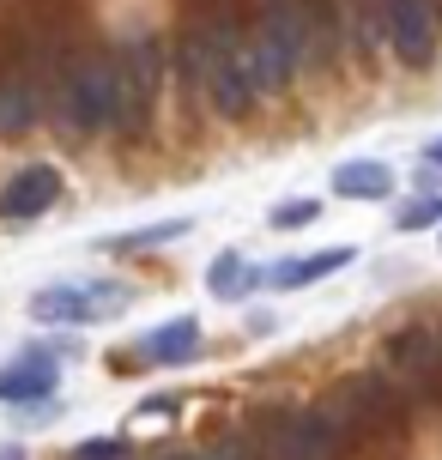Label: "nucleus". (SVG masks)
<instances>
[{"mask_svg": "<svg viewBox=\"0 0 442 460\" xmlns=\"http://www.w3.org/2000/svg\"><path fill=\"white\" fill-rule=\"evenodd\" d=\"M55 121H61L73 139L121 128V121H128V92H121L116 61H103V55L73 61V67L61 73V85H55Z\"/></svg>", "mask_w": 442, "mask_h": 460, "instance_id": "f257e3e1", "label": "nucleus"}, {"mask_svg": "<svg viewBox=\"0 0 442 460\" xmlns=\"http://www.w3.org/2000/svg\"><path fill=\"white\" fill-rule=\"evenodd\" d=\"M309 49H315V24L303 13L297 0H267V13H261L255 37H249V55H255V73H261V92L273 97L285 92L297 67L309 61Z\"/></svg>", "mask_w": 442, "mask_h": 460, "instance_id": "f03ea898", "label": "nucleus"}, {"mask_svg": "<svg viewBox=\"0 0 442 460\" xmlns=\"http://www.w3.org/2000/svg\"><path fill=\"white\" fill-rule=\"evenodd\" d=\"M121 309H128L121 285H55V291L31 297V322L67 327V322H103V315H121Z\"/></svg>", "mask_w": 442, "mask_h": 460, "instance_id": "7ed1b4c3", "label": "nucleus"}, {"mask_svg": "<svg viewBox=\"0 0 442 460\" xmlns=\"http://www.w3.org/2000/svg\"><path fill=\"white\" fill-rule=\"evenodd\" d=\"M382 19H388V49H394L400 67H430L437 61L442 19L430 0H382Z\"/></svg>", "mask_w": 442, "mask_h": 460, "instance_id": "20e7f679", "label": "nucleus"}, {"mask_svg": "<svg viewBox=\"0 0 442 460\" xmlns=\"http://www.w3.org/2000/svg\"><path fill=\"white\" fill-rule=\"evenodd\" d=\"M261 73H255V55H249V43H236L218 67H212V79H207V103H212V115L218 121H243V115L261 103Z\"/></svg>", "mask_w": 442, "mask_h": 460, "instance_id": "39448f33", "label": "nucleus"}, {"mask_svg": "<svg viewBox=\"0 0 442 460\" xmlns=\"http://www.w3.org/2000/svg\"><path fill=\"white\" fill-rule=\"evenodd\" d=\"M55 200H61V170L55 164H24L19 176L0 188V218L24 225V218H43Z\"/></svg>", "mask_w": 442, "mask_h": 460, "instance_id": "423d86ee", "label": "nucleus"}, {"mask_svg": "<svg viewBox=\"0 0 442 460\" xmlns=\"http://www.w3.org/2000/svg\"><path fill=\"white\" fill-rule=\"evenodd\" d=\"M55 358L49 351H24V358H13V364L0 369V406H43V400H55Z\"/></svg>", "mask_w": 442, "mask_h": 460, "instance_id": "0eeeda50", "label": "nucleus"}, {"mask_svg": "<svg viewBox=\"0 0 442 460\" xmlns=\"http://www.w3.org/2000/svg\"><path fill=\"white\" fill-rule=\"evenodd\" d=\"M231 49H236V31H231V24H200V31H188L182 55H176V73H182L188 92H207L212 67H218Z\"/></svg>", "mask_w": 442, "mask_h": 460, "instance_id": "6e6552de", "label": "nucleus"}, {"mask_svg": "<svg viewBox=\"0 0 442 460\" xmlns=\"http://www.w3.org/2000/svg\"><path fill=\"white\" fill-rule=\"evenodd\" d=\"M333 194L340 200H388L394 194V170L382 158H346V164H333Z\"/></svg>", "mask_w": 442, "mask_h": 460, "instance_id": "1a4fd4ad", "label": "nucleus"}, {"mask_svg": "<svg viewBox=\"0 0 442 460\" xmlns=\"http://www.w3.org/2000/svg\"><path fill=\"white\" fill-rule=\"evenodd\" d=\"M121 67V92H128V110H140L152 103V92H158V67H164V49L152 43V37H140V43H128V55L116 61Z\"/></svg>", "mask_w": 442, "mask_h": 460, "instance_id": "9d476101", "label": "nucleus"}, {"mask_svg": "<svg viewBox=\"0 0 442 460\" xmlns=\"http://www.w3.org/2000/svg\"><path fill=\"white\" fill-rule=\"evenodd\" d=\"M207 285H212V297H218V303H243V297H255L261 285H267V267H255L249 254L225 249V254L207 267Z\"/></svg>", "mask_w": 442, "mask_h": 460, "instance_id": "9b49d317", "label": "nucleus"}, {"mask_svg": "<svg viewBox=\"0 0 442 460\" xmlns=\"http://www.w3.org/2000/svg\"><path fill=\"white\" fill-rule=\"evenodd\" d=\"M340 267H351V249H315V254H297V261H273L267 267V285L273 291H303V285L340 273Z\"/></svg>", "mask_w": 442, "mask_h": 460, "instance_id": "f8f14e48", "label": "nucleus"}, {"mask_svg": "<svg viewBox=\"0 0 442 460\" xmlns=\"http://www.w3.org/2000/svg\"><path fill=\"white\" fill-rule=\"evenodd\" d=\"M194 351H200V322H194V315H176V322L152 327V333L140 340L146 364H188Z\"/></svg>", "mask_w": 442, "mask_h": 460, "instance_id": "ddd939ff", "label": "nucleus"}, {"mask_svg": "<svg viewBox=\"0 0 442 460\" xmlns=\"http://www.w3.org/2000/svg\"><path fill=\"white\" fill-rule=\"evenodd\" d=\"M333 430H340V412H327V406H322V412L285 424V430H279V455L285 460H322L327 442H333Z\"/></svg>", "mask_w": 442, "mask_h": 460, "instance_id": "4468645a", "label": "nucleus"}, {"mask_svg": "<svg viewBox=\"0 0 442 460\" xmlns=\"http://www.w3.org/2000/svg\"><path fill=\"white\" fill-rule=\"evenodd\" d=\"M442 358V333L437 327H412V333H400L394 351H388V364L406 369V376H419V369H430Z\"/></svg>", "mask_w": 442, "mask_h": 460, "instance_id": "2eb2a0df", "label": "nucleus"}, {"mask_svg": "<svg viewBox=\"0 0 442 460\" xmlns=\"http://www.w3.org/2000/svg\"><path fill=\"white\" fill-rule=\"evenodd\" d=\"M37 110H43V103H37V92H31L24 79H0V134L6 139L24 134V128L37 121Z\"/></svg>", "mask_w": 442, "mask_h": 460, "instance_id": "dca6fc26", "label": "nucleus"}, {"mask_svg": "<svg viewBox=\"0 0 442 460\" xmlns=\"http://www.w3.org/2000/svg\"><path fill=\"white\" fill-rule=\"evenodd\" d=\"M430 225H442V188H424L419 200H406L394 212V230H430Z\"/></svg>", "mask_w": 442, "mask_h": 460, "instance_id": "f3484780", "label": "nucleus"}, {"mask_svg": "<svg viewBox=\"0 0 442 460\" xmlns=\"http://www.w3.org/2000/svg\"><path fill=\"white\" fill-rule=\"evenodd\" d=\"M188 218H164V225H152V230H134V236H116L110 249H121V254H134V249H164V243H176V236H188Z\"/></svg>", "mask_w": 442, "mask_h": 460, "instance_id": "a211bd4d", "label": "nucleus"}, {"mask_svg": "<svg viewBox=\"0 0 442 460\" xmlns=\"http://www.w3.org/2000/svg\"><path fill=\"white\" fill-rule=\"evenodd\" d=\"M315 200H285V207H273V230H291V225H309L315 218Z\"/></svg>", "mask_w": 442, "mask_h": 460, "instance_id": "6ab92c4d", "label": "nucleus"}, {"mask_svg": "<svg viewBox=\"0 0 442 460\" xmlns=\"http://www.w3.org/2000/svg\"><path fill=\"white\" fill-rule=\"evenodd\" d=\"M73 460H128V442H79Z\"/></svg>", "mask_w": 442, "mask_h": 460, "instance_id": "aec40b11", "label": "nucleus"}, {"mask_svg": "<svg viewBox=\"0 0 442 460\" xmlns=\"http://www.w3.org/2000/svg\"><path fill=\"white\" fill-rule=\"evenodd\" d=\"M424 164H430V170H442V139L430 146V152H424Z\"/></svg>", "mask_w": 442, "mask_h": 460, "instance_id": "412c9836", "label": "nucleus"}, {"mask_svg": "<svg viewBox=\"0 0 442 460\" xmlns=\"http://www.w3.org/2000/svg\"><path fill=\"white\" fill-rule=\"evenodd\" d=\"M0 460H24V448H0Z\"/></svg>", "mask_w": 442, "mask_h": 460, "instance_id": "4be33fe9", "label": "nucleus"}, {"mask_svg": "<svg viewBox=\"0 0 442 460\" xmlns=\"http://www.w3.org/2000/svg\"><path fill=\"white\" fill-rule=\"evenodd\" d=\"M437 19H442V0H437Z\"/></svg>", "mask_w": 442, "mask_h": 460, "instance_id": "5701e85b", "label": "nucleus"}]
</instances>
